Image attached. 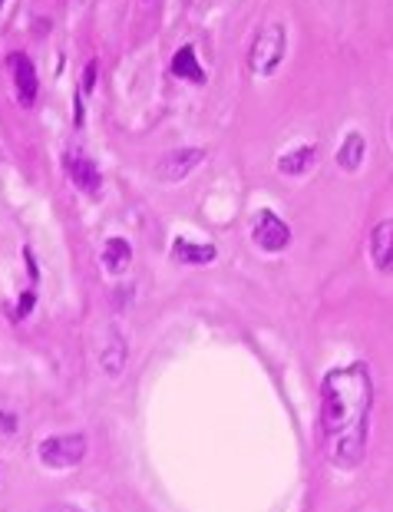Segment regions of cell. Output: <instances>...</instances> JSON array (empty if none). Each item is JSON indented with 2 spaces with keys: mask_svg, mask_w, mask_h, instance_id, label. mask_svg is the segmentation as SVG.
<instances>
[{
  "mask_svg": "<svg viewBox=\"0 0 393 512\" xmlns=\"http://www.w3.org/2000/svg\"><path fill=\"white\" fill-rule=\"evenodd\" d=\"M374 380L367 364L327 370L321 384V440L334 470H357L367 453Z\"/></svg>",
  "mask_w": 393,
  "mask_h": 512,
  "instance_id": "cell-1",
  "label": "cell"
},
{
  "mask_svg": "<svg viewBox=\"0 0 393 512\" xmlns=\"http://www.w3.org/2000/svg\"><path fill=\"white\" fill-rule=\"evenodd\" d=\"M288 53V30L285 24H268L261 34L255 37L248 50V70L255 76H275L281 60Z\"/></svg>",
  "mask_w": 393,
  "mask_h": 512,
  "instance_id": "cell-2",
  "label": "cell"
},
{
  "mask_svg": "<svg viewBox=\"0 0 393 512\" xmlns=\"http://www.w3.org/2000/svg\"><path fill=\"white\" fill-rule=\"evenodd\" d=\"M86 450H90L86 433H63V437L43 440L37 446V456H40V463L47 466V470H73V466L83 463Z\"/></svg>",
  "mask_w": 393,
  "mask_h": 512,
  "instance_id": "cell-3",
  "label": "cell"
},
{
  "mask_svg": "<svg viewBox=\"0 0 393 512\" xmlns=\"http://www.w3.org/2000/svg\"><path fill=\"white\" fill-rule=\"evenodd\" d=\"M251 238L261 252H285L291 245V228L275 209H261L251 222Z\"/></svg>",
  "mask_w": 393,
  "mask_h": 512,
  "instance_id": "cell-4",
  "label": "cell"
},
{
  "mask_svg": "<svg viewBox=\"0 0 393 512\" xmlns=\"http://www.w3.org/2000/svg\"><path fill=\"white\" fill-rule=\"evenodd\" d=\"M7 67H10V76H14V93H17L20 106H34L37 103V90H40L34 60H30L24 50H10L7 53Z\"/></svg>",
  "mask_w": 393,
  "mask_h": 512,
  "instance_id": "cell-5",
  "label": "cell"
},
{
  "mask_svg": "<svg viewBox=\"0 0 393 512\" xmlns=\"http://www.w3.org/2000/svg\"><path fill=\"white\" fill-rule=\"evenodd\" d=\"M63 169H67L70 182H73L80 192H86V195H96V192H100V185H103L100 169H96V162H93L90 156H86V152H83L80 146H70V149H67V156H63Z\"/></svg>",
  "mask_w": 393,
  "mask_h": 512,
  "instance_id": "cell-6",
  "label": "cell"
},
{
  "mask_svg": "<svg viewBox=\"0 0 393 512\" xmlns=\"http://www.w3.org/2000/svg\"><path fill=\"white\" fill-rule=\"evenodd\" d=\"M205 159V152L202 149H176V152H169V156H162L159 159V166H156V179L159 182H182L189 172L199 166V162Z\"/></svg>",
  "mask_w": 393,
  "mask_h": 512,
  "instance_id": "cell-7",
  "label": "cell"
},
{
  "mask_svg": "<svg viewBox=\"0 0 393 512\" xmlns=\"http://www.w3.org/2000/svg\"><path fill=\"white\" fill-rule=\"evenodd\" d=\"M370 261L384 275L393 271V219L377 222L374 232H370Z\"/></svg>",
  "mask_w": 393,
  "mask_h": 512,
  "instance_id": "cell-8",
  "label": "cell"
},
{
  "mask_svg": "<svg viewBox=\"0 0 393 512\" xmlns=\"http://www.w3.org/2000/svg\"><path fill=\"white\" fill-rule=\"evenodd\" d=\"M314 162H318V146H294L288 152H281V159H278V172L281 176H304V172H311L314 169Z\"/></svg>",
  "mask_w": 393,
  "mask_h": 512,
  "instance_id": "cell-9",
  "label": "cell"
},
{
  "mask_svg": "<svg viewBox=\"0 0 393 512\" xmlns=\"http://www.w3.org/2000/svg\"><path fill=\"white\" fill-rule=\"evenodd\" d=\"M172 258L182 265H209L218 258V248L212 242H192V238H176L172 242Z\"/></svg>",
  "mask_w": 393,
  "mask_h": 512,
  "instance_id": "cell-10",
  "label": "cell"
},
{
  "mask_svg": "<svg viewBox=\"0 0 393 512\" xmlns=\"http://www.w3.org/2000/svg\"><path fill=\"white\" fill-rule=\"evenodd\" d=\"M103 265L109 275H126L129 265H133V245L126 242V238H106V245H103Z\"/></svg>",
  "mask_w": 393,
  "mask_h": 512,
  "instance_id": "cell-11",
  "label": "cell"
},
{
  "mask_svg": "<svg viewBox=\"0 0 393 512\" xmlns=\"http://www.w3.org/2000/svg\"><path fill=\"white\" fill-rule=\"evenodd\" d=\"M172 76H179V80H189L195 86L205 83V70H202L199 53H195L192 43H185V47L176 50V57H172Z\"/></svg>",
  "mask_w": 393,
  "mask_h": 512,
  "instance_id": "cell-12",
  "label": "cell"
},
{
  "mask_svg": "<svg viewBox=\"0 0 393 512\" xmlns=\"http://www.w3.org/2000/svg\"><path fill=\"white\" fill-rule=\"evenodd\" d=\"M364 159H367V139H364V133L351 129L347 139L341 143V149H337V166H341L344 172H357L360 166H364Z\"/></svg>",
  "mask_w": 393,
  "mask_h": 512,
  "instance_id": "cell-13",
  "label": "cell"
},
{
  "mask_svg": "<svg viewBox=\"0 0 393 512\" xmlns=\"http://www.w3.org/2000/svg\"><path fill=\"white\" fill-rule=\"evenodd\" d=\"M109 337H113V341L103 347V370L109 377H119L123 374V364H126V344L116 328H109Z\"/></svg>",
  "mask_w": 393,
  "mask_h": 512,
  "instance_id": "cell-14",
  "label": "cell"
},
{
  "mask_svg": "<svg viewBox=\"0 0 393 512\" xmlns=\"http://www.w3.org/2000/svg\"><path fill=\"white\" fill-rule=\"evenodd\" d=\"M93 86H96V60H90V63H86V73H83V90L90 93Z\"/></svg>",
  "mask_w": 393,
  "mask_h": 512,
  "instance_id": "cell-15",
  "label": "cell"
},
{
  "mask_svg": "<svg viewBox=\"0 0 393 512\" xmlns=\"http://www.w3.org/2000/svg\"><path fill=\"white\" fill-rule=\"evenodd\" d=\"M43 512H83V509H76V506H50V509H43Z\"/></svg>",
  "mask_w": 393,
  "mask_h": 512,
  "instance_id": "cell-16",
  "label": "cell"
},
{
  "mask_svg": "<svg viewBox=\"0 0 393 512\" xmlns=\"http://www.w3.org/2000/svg\"><path fill=\"white\" fill-rule=\"evenodd\" d=\"M390 139H393V116H390Z\"/></svg>",
  "mask_w": 393,
  "mask_h": 512,
  "instance_id": "cell-17",
  "label": "cell"
},
{
  "mask_svg": "<svg viewBox=\"0 0 393 512\" xmlns=\"http://www.w3.org/2000/svg\"><path fill=\"white\" fill-rule=\"evenodd\" d=\"M0 7H4V0H0Z\"/></svg>",
  "mask_w": 393,
  "mask_h": 512,
  "instance_id": "cell-18",
  "label": "cell"
}]
</instances>
